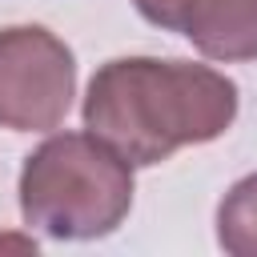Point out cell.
<instances>
[{"label": "cell", "instance_id": "6da1fadb", "mask_svg": "<svg viewBox=\"0 0 257 257\" xmlns=\"http://www.w3.org/2000/svg\"><path fill=\"white\" fill-rule=\"evenodd\" d=\"M237 116V84L193 60L120 56L92 72L84 128L128 165H161L185 145L217 141Z\"/></svg>", "mask_w": 257, "mask_h": 257}, {"label": "cell", "instance_id": "7a4b0ae2", "mask_svg": "<svg viewBox=\"0 0 257 257\" xmlns=\"http://www.w3.org/2000/svg\"><path fill=\"white\" fill-rule=\"evenodd\" d=\"M133 209V165L92 133H56L24 157V225L56 241L108 237Z\"/></svg>", "mask_w": 257, "mask_h": 257}, {"label": "cell", "instance_id": "3957f363", "mask_svg": "<svg viewBox=\"0 0 257 257\" xmlns=\"http://www.w3.org/2000/svg\"><path fill=\"white\" fill-rule=\"evenodd\" d=\"M76 92L72 48L40 24L0 32V124L12 133L56 128Z\"/></svg>", "mask_w": 257, "mask_h": 257}, {"label": "cell", "instance_id": "277c9868", "mask_svg": "<svg viewBox=\"0 0 257 257\" xmlns=\"http://www.w3.org/2000/svg\"><path fill=\"white\" fill-rule=\"evenodd\" d=\"M181 36L209 60H257V0H189Z\"/></svg>", "mask_w": 257, "mask_h": 257}, {"label": "cell", "instance_id": "5b68a950", "mask_svg": "<svg viewBox=\"0 0 257 257\" xmlns=\"http://www.w3.org/2000/svg\"><path fill=\"white\" fill-rule=\"evenodd\" d=\"M217 241L233 257H257V173L241 177L217 209Z\"/></svg>", "mask_w": 257, "mask_h": 257}, {"label": "cell", "instance_id": "8992f818", "mask_svg": "<svg viewBox=\"0 0 257 257\" xmlns=\"http://www.w3.org/2000/svg\"><path fill=\"white\" fill-rule=\"evenodd\" d=\"M133 4L149 24H157L165 32H181L185 12H189V0H133Z\"/></svg>", "mask_w": 257, "mask_h": 257}]
</instances>
